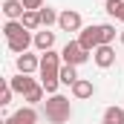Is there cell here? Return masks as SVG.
<instances>
[{
    "label": "cell",
    "instance_id": "obj_21",
    "mask_svg": "<svg viewBox=\"0 0 124 124\" xmlns=\"http://www.w3.org/2000/svg\"><path fill=\"white\" fill-rule=\"evenodd\" d=\"M116 40V26L113 23H101V43H113Z\"/></svg>",
    "mask_w": 124,
    "mask_h": 124
},
{
    "label": "cell",
    "instance_id": "obj_5",
    "mask_svg": "<svg viewBox=\"0 0 124 124\" xmlns=\"http://www.w3.org/2000/svg\"><path fill=\"white\" fill-rule=\"evenodd\" d=\"M93 61L98 63L101 69H107V66H113V63H116V49H113L110 43H101V46H98V49L93 52Z\"/></svg>",
    "mask_w": 124,
    "mask_h": 124
},
{
    "label": "cell",
    "instance_id": "obj_17",
    "mask_svg": "<svg viewBox=\"0 0 124 124\" xmlns=\"http://www.w3.org/2000/svg\"><path fill=\"white\" fill-rule=\"evenodd\" d=\"M75 81H78V72H75V66H72V63H63V66H61V84L72 87Z\"/></svg>",
    "mask_w": 124,
    "mask_h": 124
},
{
    "label": "cell",
    "instance_id": "obj_25",
    "mask_svg": "<svg viewBox=\"0 0 124 124\" xmlns=\"http://www.w3.org/2000/svg\"><path fill=\"white\" fill-rule=\"evenodd\" d=\"M121 20H124V15H121Z\"/></svg>",
    "mask_w": 124,
    "mask_h": 124
},
{
    "label": "cell",
    "instance_id": "obj_1",
    "mask_svg": "<svg viewBox=\"0 0 124 124\" xmlns=\"http://www.w3.org/2000/svg\"><path fill=\"white\" fill-rule=\"evenodd\" d=\"M61 52H55V49H49V52H43L40 55V84H43V90L49 95L58 93V84H61Z\"/></svg>",
    "mask_w": 124,
    "mask_h": 124
},
{
    "label": "cell",
    "instance_id": "obj_9",
    "mask_svg": "<svg viewBox=\"0 0 124 124\" xmlns=\"http://www.w3.org/2000/svg\"><path fill=\"white\" fill-rule=\"evenodd\" d=\"M9 43V52H15V55H23L26 49H29V43H35V38L29 35V29L23 32V35H17V38H12V40H6Z\"/></svg>",
    "mask_w": 124,
    "mask_h": 124
},
{
    "label": "cell",
    "instance_id": "obj_7",
    "mask_svg": "<svg viewBox=\"0 0 124 124\" xmlns=\"http://www.w3.org/2000/svg\"><path fill=\"white\" fill-rule=\"evenodd\" d=\"M35 121H38V113H35V107H23V110L12 113V116H9L3 124H35Z\"/></svg>",
    "mask_w": 124,
    "mask_h": 124
},
{
    "label": "cell",
    "instance_id": "obj_19",
    "mask_svg": "<svg viewBox=\"0 0 124 124\" xmlns=\"http://www.w3.org/2000/svg\"><path fill=\"white\" fill-rule=\"evenodd\" d=\"M104 9H107L110 17H118V20H121V15H124V0H107Z\"/></svg>",
    "mask_w": 124,
    "mask_h": 124
},
{
    "label": "cell",
    "instance_id": "obj_22",
    "mask_svg": "<svg viewBox=\"0 0 124 124\" xmlns=\"http://www.w3.org/2000/svg\"><path fill=\"white\" fill-rule=\"evenodd\" d=\"M12 93H15V90H12V87H9V84H6V87H3V90H0V107H6V104H9V101H12Z\"/></svg>",
    "mask_w": 124,
    "mask_h": 124
},
{
    "label": "cell",
    "instance_id": "obj_6",
    "mask_svg": "<svg viewBox=\"0 0 124 124\" xmlns=\"http://www.w3.org/2000/svg\"><path fill=\"white\" fill-rule=\"evenodd\" d=\"M58 26L63 32H81V15L75 9H66V12H61V17H58Z\"/></svg>",
    "mask_w": 124,
    "mask_h": 124
},
{
    "label": "cell",
    "instance_id": "obj_24",
    "mask_svg": "<svg viewBox=\"0 0 124 124\" xmlns=\"http://www.w3.org/2000/svg\"><path fill=\"white\" fill-rule=\"evenodd\" d=\"M121 43H124V32H121Z\"/></svg>",
    "mask_w": 124,
    "mask_h": 124
},
{
    "label": "cell",
    "instance_id": "obj_18",
    "mask_svg": "<svg viewBox=\"0 0 124 124\" xmlns=\"http://www.w3.org/2000/svg\"><path fill=\"white\" fill-rule=\"evenodd\" d=\"M20 23L26 26L29 32H35L40 26V12H23V17H20Z\"/></svg>",
    "mask_w": 124,
    "mask_h": 124
},
{
    "label": "cell",
    "instance_id": "obj_11",
    "mask_svg": "<svg viewBox=\"0 0 124 124\" xmlns=\"http://www.w3.org/2000/svg\"><path fill=\"white\" fill-rule=\"evenodd\" d=\"M9 87H12L15 93L26 95V93L32 90V87H38V84H35V78H29V75H23V72H17V75H15V78L9 81Z\"/></svg>",
    "mask_w": 124,
    "mask_h": 124
},
{
    "label": "cell",
    "instance_id": "obj_12",
    "mask_svg": "<svg viewBox=\"0 0 124 124\" xmlns=\"http://www.w3.org/2000/svg\"><path fill=\"white\" fill-rule=\"evenodd\" d=\"M23 12H26V9H23L20 0H3V15H6L9 20H20Z\"/></svg>",
    "mask_w": 124,
    "mask_h": 124
},
{
    "label": "cell",
    "instance_id": "obj_2",
    "mask_svg": "<svg viewBox=\"0 0 124 124\" xmlns=\"http://www.w3.org/2000/svg\"><path fill=\"white\" fill-rule=\"evenodd\" d=\"M43 116L49 124H63L72 118V107H69V98L66 95H49V101H43Z\"/></svg>",
    "mask_w": 124,
    "mask_h": 124
},
{
    "label": "cell",
    "instance_id": "obj_14",
    "mask_svg": "<svg viewBox=\"0 0 124 124\" xmlns=\"http://www.w3.org/2000/svg\"><path fill=\"white\" fill-rule=\"evenodd\" d=\"M101 124H124V110H121V107H107Z\"/></svg>",
    "mask_w": 124,
    "mask_h": 124
},
{
    "label": "cell",
    "instance_id": "obj_20",
    "mask_svg": "<svg viewBox=\"0 0 124 124\" xmlns=\"http://www.w3.org/2000/svg\"><path fill=\"white\" fill-rule=\"evenodd\" d=\"M43 93H46V90H43V84H38V87H32L23 98L29 101V107H35V104H40V101H43Z\"/></svg>",
    "mask_w": 124,
    "mask_h": 124
},
{
    "label": "cell",
    "instance_id": "obj_15",
    "mask_svg": "<svg viewBox=\"0 0 124 124\" xmlns=\"http://www.w3.org/2000/svg\"><path fill=\"white\" fill-rule=\"evenodd\" d=\"M26 26L20 23V20H9L6 26H3V35H6V40H12V38H17V35H23Z\"/></svg>",
    "mask_w": 124,
    "mask_h": 124
},
{
    "label": "cell",
    "instance_id": "obj_3",
    "mask_svg": "<svg viewBox=\"0 0 124 124\" xmlns=\"http://www.w3.org/2000/svg\"><path fill=\"white\" fill-rule=\"evenodd\" d=\"M61 58H63V63H72V66H81L84 61H90V52L78 43V40H69L66 46L61 49Z\"/></svg>",
    "mask_w": 124,
    "mask_h": 124
},
{
    "label": "cell",
    "instance_id": "obj_10",
    "mask_svg": "<svg viewBox=\"0 0 124 124\" xmlns=\"http://www.w3.org/2000/svg\"><path fill=\"white\" fill-rule=\"evenodd\" d=\"M72 95H75L78 101L93 98V95H95V84H93V81H87V78H78V81L72 84Z\"/></svg>",
    "mask_w": 124,
    "mask_h": 124
},
{
    "label": "cell",
    "instance_id": "obj_8",
    "mask_svg": "<svg viewBox=\"0 0 124 124\" xmlns=\"http://www.w3.org/2000/svg\"><path fill=\"white\" fill-rule=\"evenodd\" d=\"M35 69H40V58H38V55H29V52L17 55V72H23V75H32Z\"/></svg>",
    "mask_w": 124,
    "mask_h": 124
},
{
    "label": "cell",
    "instance_id": "obj_4",
    "mask_svg": "<svg viewBox=\"0 0 124 124\" xmlns=\"http://www.w3.org/2000/svg\"><path fill=\"white\" fill-rule=\"evenodd\" d=\"M78 43H81L87 52H95V49L101 46V26H87V29H81Z\"/></svg>",
    "mask_w": 124,
    "mask_h": 124
},
{
    "label": "cell",
    "instance_id": "obj_23",
    "mask_svg": "<svg viewBox=\"0 0 124 124\" xmlns=\"http://www.w3.org/2000/svg\"><path fill=\"white\" fill-rule=\"evenodd\" d=\"M20 3H23L26 12H38V9H43V0H20Z\"/></svg>",
    "mask_w": 124,
    "mask_h": 124
},
{
    "label": "cell",
    "instance_id": "obj_16",
    "mask_svg": "<svg viewBox=\"0 0 124 124\" xmlns=\"http://www.w3.org/2000/svg\"><path fill=\"white\" fill-rule=\"evenodd\" d=\"M38 12H40V26H46V29H49L52 23H58V17H61V15H58L55 9H49V6H43V9H38Z\"/></svg>",
    "mask_w": 124,
    "mask_h": 124
},
{
    "label": "cell",
    "instance_id": "obj_13",
    "mask_svg": "<svg viewBox=\"0 0 124 124\" xmlns=\"http://www.w3.org/2000/svg\"><path fill=\"white\" fill-rule=\"evenodd\" d=\"M35 46H38L40 52H49V49L55 46V32H49V29L38 32V35H35Z\"/></svg>",
    "mask_w": 124,
    "mask_h": 124
}]
</instances>
